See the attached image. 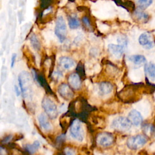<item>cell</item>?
I'll return each mask as SVG.
<instances>
[{
	"instance_id": "obj_1",
	"label": "cell",
	"mask_w": 155,
	"mask_h": 155,
	"mask_svg": "<svg viewBox=\"0 0 155 155\" xmlns=\"http://www.w3.org/2000/svg\"><path fill=\"white\" fill-rule=\"evenodd\" d=\"M18 82L24 97H31L33 94L32 81L29 73L26 71L20 73L18 76Z\"/></svg>"
},
{
	"instance_id": "obj_2",
	"label": "cell",
	"mask_w": 155,
	"mask_h": 155,
	"mask_svg": "<svg viewBox=\"0 0 155 155\" xmlns=\"http://www.w3.org/2000/svg\"><path fill=\"white\" fill-rule=\"evenodd\" d=\"M131 123L125 117L119 116L115 118L111 124V127L114 130L125 132L128 131L131 127Z\"/></svg>"
},
{
	"instance_id": "obj_3",
	"label": "cell",
	"mask_w": 155,
	"mask_h": 155,
	"mask_svg": "<svg viewBox=\"0 0 155 155\" xmlns=\"http://www.w3.org/2000/svg\"><path fill=\"white\" fill-rule=\"evenodd\" d=\"M147 141L148 139L146 136L137 134L129 137L127 141V145L130 149L136 150L143 147Z\"/></svg>"
},
{
	"instance_id": "obj_4",
	"label": "cell",
	"mask_w": 155,
	"mask_h": 155,
	"mask_svg": "<svg viewBox=\"0 0 155 155\" xmlns=\"http://www.w3.org/2000/svg\"><path fill=\"white\" fill-rule=\"evenodd\" d=\"M42 106L50 118L55 119L58 116V112L56 105L50 97L45 96L43 98Z\"/></svg>"
},
{
	"instance_id": "obj_5",
	"label": "cell",
	"mask_w": 155,
	"mask_h": 155,
	"mask_svg": "<svg viewBox=\"0 0 155 155\" xmlns=\"http://www.w3.org/2000/svg\"><path fill=\"white\" fill-rule=\"evenodd\" d=\"M54 33L61 42H63L67 36V26L65 19L61 16L58 17L56 22Z\"/></svg>"
},
{
	"instance_id": "obj_6",
	"label": "cell",
	"mask_w": 155,
	"mask_h": 155,
	"mask_svg": "<svg viewBox=\"0 0 155 155\" xmlns=\"http://www.w3.org/2000/svg\"><path fill=\"white\" fill-rule=\"evenodd\" d=\"M70 131L71 136L78 141H82L84 139L83 129L81 122L78 119H74L72 122Z\"/></svg>"
},
{
	"instance_id": "obj_7",
	"label": "cell",
	"mask_w": 155,
	"mask_h": 155,
	"mask_svg": "<svg viewBox=\"0 0 155 155\" xmlns=\"http://www.w3.org/2000/svg\"><path fill=\"white\" fill-rule=\"evenodd\" d=\"M96 140L99 145L104 147H107L113 144L114 142V137L110 133L103 132L99 133L97 135Z\"/></svg>"
},
{
	"instance_id": "obj_8",
	"label": "cell",
	"mask_w": 155,
	"mask_h": 155,
	"mask_svg": "<svg viewBox=\"0 0 155 155\" xmlns=\"http://www.w3.org/2000/svg\"><path fill=\"white\" fill-rule=\"evenodd\" d=\"M139 42L145 49H150L154 45L153 39L150 33L145 32L142 33L138 39Z\"/></svg>"
},
{
	"instance_id": "obj_9",
	"label": "cell",
	"mask_w": 155,
	"mask_h": 155,
	"mask_svg": "<svg viewBox=\"0 0 155 155\" xmlns=\"http://www.w3.org/2000/svg\"><path fill=\"white\" fill-rule=\"evenodd\" d=\"M109 52L115 58L119 59L120 58L125 51V47L120 44H110L108 46Z\"/></svg>"
},
{
	"instance_id": "obj_10",
	"label": "cell",
	"mask_w": 155,
	"mask_h": 155,
	"mask_svg": "<svg viewBox=\"0 0 155 155\" xmlns=\"http://www.w3.org/2000/svg\"><path fill=\"white\" fill-rule=\"evenodd\" d=\"M58 91L61 96L66 100H69L73 96V93L71 88L66 84H61L59 86Z\"/></svg>"
},
{
	"instance_id": "obj_11",
	"label": "cell",
	"mask_w": 155,
	"mask_h": 155,
	"mask_svg": "<svg viewBox=\"0 0 155 155\" xmlns=\"http://www.w3.org/2000/svg\"><path fill=\"white\" fill-rule=\"evenodd\" d=\"M128 119L132 125L135 126L139 125L142 122V116L136 110H132L128 115Z\"/></svg>"
},
{
	"instance_id": "obj_12",
	"label": "cell",
	"mask_w": 155,
	"mask_h": 155,
	"mask_svg": "<svg viewBox=\"0 0 155 155\" xmlns=\"http://www.w3.org/2000/svg\"><path fill=\"white\" fill-rule=\"evenodd\" d=\"M68 84L74 90H78L80 88L81 85V79L78 73H72L71 74L68 78Z\"/></svg>"
},
{
	"instance_id": "obj_13",
	"label": "cell",
	"mask_w": 155,
	"mask_h": 155,
	"mask_svg": "<svg viewBox=\"0 0 155 155\" xmlns=\"http://www.w3.org/2000/svg\"><path fill=\"white\" fill-rule=\"evenodd\" d=\"M59 65L65 70H70L75 66V62L73 59L67 56H63L59 59Z\"/></svg>"
},
{
	"instance_id": "obj_14",
	"label": "cell",
	"mask_w": 155,
	"mask_h": 155,
	"mask_svg": "<svg viewBox=\"0 0 155 155\" xmlns=\"http://www.w3.org/2000/svg\"><path fill=\"white\" fill-rule=\"evenodd\" d=\"M33 76L35 79L38 82V83L43 87L45 88V90L50 93H51L52 91L50 88V86L48 85L47 81L45 80V78L43 76L42 74H38L34 70H33Z\"/></svg>"
},
{
	"instance_id": "obj_15",
	"label": "cell",
	"mask_w": 155,
	"mask_h": 155,
	"mask_svg": "<svg viewBox=\"0 0 155 155\" xmlns=\"http://www.w3.org/2000/svg\"><path fill=\"white\" fill-rule=\"evenodd\" d=\"M113 89V85L109 82H102L99 85V91L101 95H107L110 93Z\"/></svg>"
},
{
	"instance_id": "obj_16",
	"label": "cell",
	"mask_w": 155,
	"mask_h": 155,
	"mask_svg": "<svg viewBox=\"0 0 155 155\" xmlns=\"http://www.w3.org/2000/svg\"><path fill=\"white\" fill-rule=\"evenodd\" d=\"M38 120L40 126L43 130L45 131H50L51 130V125L50 124V122L48 121V117L45 114L41 113L38 116Z\"/></svg>"
},
{
	"instance_id": "obj_17",
	"label": "cell",
	"mask_w": 155,
	"mask_h": 155,
	"mask_svg": "<svg viewBox=\"0 0 155 155\" xmlns=\"http://www.w3.org/2000/svg\"><path fill=\"white\" fill-rule=\"evenodd\" d=\"M134 18L139 22L145 23L148 21L149 15L148 13L144 12L143 10L138 8L134 12L133 14Z\"/></svg>"
},
{
	"instance_id": "obj_18",
	"label": "cell",
	"mask_w": 155,
	"mask_h": 155,
	"mask_svg": "<svg viewBox=\"0 0 155 155\" xmlns=\"http://www.w3.org/2000/svg\"><path fill=\"white\" fill-rule=\"evenodd\" d=\"M128 59L134 65L137 66H141L147 62L145 57L142 54L131 55L129 57Z\"/></svg>"
},
{
	"instance_id": "obj_19",
	"label": "cell",
	"mask_w": 155,
	"mask_h": 155,
	"mask_svg": "<svg viewBox=\"0 0 155 155\" xmlns=\"http://www.w3.org/2000/svg\"><path fill=\"white\" fill-rule=\"evenodd\" d=\"M146 74L151 79H155V64L153 62H149L145 65L144 68Z\"/></svg>"
},
{
	"instance_id": "obj_20",
	"label": "cell",
	"mask_w": 155,
	"mask_h": 155,
	"mask_svg": "<svg viewBox=\"0 0 155 155\" xmlns=\"http://www.w3.org/2000/svg\"><path fill=\"white\" fill-rule=\"evenodd\" d=\"M39 145H40L39 142L38 140H36L32 144L26 145V146L25 147V150L28 153L33 154L37 151V150L39 147Z\"/></svg>"
},
{
	"instance_id": "obj_21",
	"label": "cell",
	"mask_w": 155,
	"mask_h": 155,
	"mask_svg": "<svg viewBox=\"0 0 155 155\" xmlns=\"http://www.w3.org/2000/svg\"><path fill=\"white\" fill-rule=\"evenodd\" d=\"M69 27L71 29L78 28L80 25V22L76 16H70L68 18Z\"/></svg>"
},
{
	"instance_id": "obj_22",
	"label": "cell",
	"mask_w": 155,
	"mask_h": 155,
	"mask_svg": "<svg viewBox=\"0 0 155 155\" xmlns=\"http://www.w3.org/2000/svg\"><path fill=\"white\" fill-rule=\"evenodd\" d=\"M153 3V0H136V4L139 8L144 10Z\"/></svg>"
},
{
	"instance_id": "obj_23",
	"label": "cell",
	"mask_w": 155,
	"mask_h": 155,
	"mask_svg": "<svg viewBox=\"0 0 155 155\" xmlns=\"http://www.w3.org/2000/svg\"><path fill=\"white\" fill-rule=\"evenodd\" d=\"M30 40L31 44L32 45L33 47L35 50H39L40 48V47H41L40 42L38 40V38L35 35H32L30 38Z\"/></svg>"
},
{
	"instance_id": "obj_24",
	"label": "cell",
	"mask_w": 155,
	"mask_h": 155,
	"mask_svg": "<svg viewBox=\"0 0 155 155\" xmlns=\"http://www.w3.org/2000/svg\"><path fill=\"white\" fill-rule=\"evenodd\" d=\"M117 41L119 44L123 45L125 48L127 47V44H128V39H127V36H125L124 35H120L117 37Z\"/></svg>"
},
{
	"instance_id": "obj_25",
	"label": "cell",
	"mask_w": 155,
	"mask_h": 155,
	"mask_svg": "<svg viewBox=\"0 0 155 155\" xmlns=\"http://www.w3.org/2000/svg\"><path fill=\"white\" fill-rule=\"evenodd\" d=\"M77 72L78 74H79V76H81V77H84L85 75L84 73V65L82 64L81 63L79 64V65L77 66Z\"/></svg>"
},
{
	"instance_id": "obj_26",
	"label": "cell",
	"mask_w": 155,
	"mask_h": 155,
	"mask_svg": "<svg viewBox=\"0 0 155 155\" xmlns=\"http://www.w3.org/2000/svg\"><path fill=\"white\" fill-rule=\"evenodd\" d=\"M65 134H61L60 136H59L57 138H56V143L57 145H61L65 140Z\"/></svg>"
},
{
	"instance_id": "obj_27",
	"label": "cell",
	"mask_w": 155,
	"mask_h": 155,
	"mask_svg": "<svg viewBox=\"0 0 155 155\" xmlns=\"http://www.w3.org/2000/svg\"><path fill=\"white\" fill-rule=\"evenodd\" d=\"M82 22L84 24V25L86 26L87 28H91V24L89 18L87 16H84L82 18Z\"/></svg>"
},
{
	"instance_id": "obj_28",
	"label": "cell",
	"mask_w": 155,
	"mask_h": 155,
	"mask_svg": "<svg viewBox=\"0 0 155 155\" xmlns=\"http://www.w3.org/2000/svg\"><path fill=\"white\" fill-rule=\"evenodd\" d=\"M12 139V135H9L7 136L6 137H5L2 140H1V143L2 144H6L7 143H8Z\"/></svg>"
},
{
	"instance_id": "obj_29",
	"label": "cell",
	"mask_w": 155,
	"mask_h": 155,
	"mask_svg": "<svg viewBox=\"0 0 155 155\" xmlns=\"http://www.w3.org/2000/svg\"><path fill=\"white\" fill-rule=\"evenodd\" d=\"M65 151V154H68V155H71V154H74L75 153V152L74 151V150L69 147H67L66 148H65L64 150Z\"/></svg>"
},
{
	"instance_id": "obj_30",
	"label": "cell",
	"mask_w": 155,
	"mask_h": 155,
	"mask_svg": "<svg viewBox=\"0 0 155 155\" xmlns=\"http://www.w3.org/2000/svg\"><path fill=\"white\" fill-rule=\"evenodd\" d=\"M16 54L13 53L12 56V58H11V67L13 68L15 63V61H16Z\"/></svg>"
},
{
	"instance_id": "obj_31",
	"label": "cell",
	"mask_w": 155,
	"mask_h": 155,
	"mask_svg": "<svg viewBox=\"0 0 155 155\" xmlns=\"http://www.w3.org/2000/svg\"><path fill=\"white\" fill-rule=\"evenodd\" d=\"M15 91H16V95L18 96H19L20 95V94H21V91H19V89L18 88V87L16 86V85H15Z\"/></svg>"
},
{
	"instance_id": "obj_32",
	"label": "cell",
	"mask_w": 155,
	"mask_h": 155,
	"mask_svg": "<svg viewBox=\"0 0 155 155\" xmlns=\"http://www.w3.org/2000/svg\"><path fill=\"white\" fill-rule=\"evenodd\" d=\"M2 150V148H1V147H0V151Z\"/></svg>"
}]
</instances>
